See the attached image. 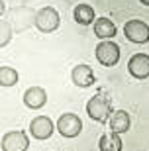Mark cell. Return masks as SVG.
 Returning <instances> with one entry per match:
<instances>
[{
	"label": "cell",
	"mask_w": 149,
	"mask_h": 151,
	"mask_svg": "<svg viewBox=\"0 0 149 151\" xmlns=\"http://www.w3.org/2000/svg\"><path fill=\"white\" fill-rule=\"evenodd\" d=\"M47 102V92H45L41 86H30L26 92H24V104L32 110H39V108L45 106Z\"/></svg>",
	"instance_id": "9"
},
{
	"label": "cell",
	"mask_w": 149,
	"mask_h": 151,
	"mask_svg": "<svg viewBox=\"0 0 149 151\" xmlns=\"http://www.w3.org/2000/svg\"><path fill=\"white\" fill-rule=\"evenodd\" d=\"M141 4H145V6H149V0H139Z\"/></svg>",
	"instance_id": "17"
},
{
	"label": "cell",
	"mask_w": 149,
	"mask_h": 151,
	"mask_svg": "<svg viewBox=\"0 0 149 151\" xmlns=\"http://www.w3.org/2000/svg\"><path fill=\"white\" fill-rule=\"evenodd\" d=\"M127 71L133 78H147L149 77V55L135 53L127 61Z\"/></svg>",
	"instance_id": "8"
},
{
	"label": "cell",
	"mask_w": 149,
	"mask_h": 151,
	"mask_svg": "<svg viewBox=\"0 0 149 151\" xmlns=\"http://www.w3.org/2000/svg\"><path fill=\"white\" fill-rule=\"evenodd\" d=\"M124 35L132 43H147L149 41V26L143 20H130L124 24Z\"/></svg>",
	"instance_id": "3"
},
{
	"label": "cell",
	"mask_w": 149,
	"mask_h": 151,
	"mask_svg": "<svg viewBox=\"0 0 149 151\" xmlns=\"http://www.w3.org/2000/svg\"><path fill=\"white\" fill-rule=\"evenodd\" d=\"M53 132H55V124L51 122V118H47V116L33 118L32 124H30V134H32V137H35L39 141L49 139L51 135H53Z\"/></svg>",
	"instance_id": "7"
},
{
	"label": "cell",
	"mask_w": 149,
	"mask_h": 151,
	"mask_svg": "<svg viewBox=\"0 0 149 151\" xmlns=\"http://www.w3.org/2000/svg\"><path fill=\"white\" fill-rule=\"evenodd\" d=\"M73 18H75V22L81 24V26H90V24L96 22L94 8L90 4H77L75 10H73Z\"/></svg>",
	"instance_id": "13"
},
{
	"label": "cell",
	"mask_w": 149,
	"mask_h": 151,
	"mask_svg": "<svg viewBox=\"0 0 149 151\" xmlns=\"http://www.w3.org/2000/svg\"><path fill=\"white\" fill-rule=\"evenodd\" d=\"M96 59L102 67H114L120 61V45L114 41H100L96 47Z\"/></svg>",
	"instance_id": "4"
},
{
	"label": "cell",
	"mask_w": 149,
	"mask_h": 151,
	"mask_svg": "<svg viewBox=\"0 0 149 151\" xmlns=\"http://www.w3.org/2000/svg\"><path fill=\"white\" fill-rule=\"evenodd\" d=\"M86 114L92 118L94 122H106V120L114 114V112H112L110 98L104 96V94L92 96V98L89 100V104H86Z\"/></svg>",
	"instance_id": "1"
},
{
	"label": "cell",
	"mask_w": 149,
	"mask_h": 151,
	"mask_svg": "<svg viewBox=\"0 0 149 151\" xmlns=\"http://www.w3.org/2000/svg\"><path fill=\"white\" fill-rule=\"evenodd\" d=\"M10 37H12V28H10V24L6 22V20H2V39H0V47L8 45Z\"/></svg>",
	"instance_id": "16"
},
{
	"label": "cell",
	"mask_w": 149,
	"mask_h": 151,
	"mask_svg": "<svg viewBox=\"0 0 149 151\" xmlns=\"http://www.w3.org/2000/svg\"><path fill=\"white\" fill-rule=\"evenodd\" d=\"M116 24L112 22L110 18H98L96 22H94V35L100 39H104V41H108V39H112L114 35H116Z\"/></svg>",
	"instance_id": "12"
},
{
	"label": "cell",
	"mask_w": 149,
	"mask_h": 151,
	"mask_svg": "<svg viewBox=\"0 0 149 151\" xmlns=\"http://www.w3.org/2000/svg\"><path fill=\"white\" fill-rule=\"evenodd\" d=\"M57 132L63 137H77L83 132V120L73 112H67L57 120Z\"/></svg>",
	"instance_id": "5"
},
{
	"label": "cell",
	"mask_w": 149,
	"mask_h": 151,
	"mask_svg": "<svg viewBox=\"0 0 149 151\" xmlns=\"http://www.w3.org/2000/svg\"><path fill=\"white\" fill-rule=\"evenodd\" d=\"M71 78H73V83L77 84V86H81V88L92 86V84L96 83V78H94V71L89 67V65H77V67L73 69Z\"/></svg>",
	"instance_id": "10"
},
{
	"label": "cell",
	"mask_w": 149,
	"mask_h": 151,
	"mask_svg": "<svg viewBox=\"0 0 149 151\" xmlns=\"http://www.w3.org/2000/svg\"><path fill=\"white\" fill-rule=\"evenodd\" d=\"M130 126H132V120L126 110H116L110 116V132H114V134H126V132H130Z\"/></svg>",
	"instance_id": "11"
},
{
	"label": "cell",
	"mask_w": 149,
	"mask_h": 151,
	"mask_svg": "<svg viewBox=\"0 0 149 151\" xmlns=\"http://www.w3.org/2000/svg\"><path fill=\"white\" fill-rule=\"evenodd\" d=\"M30 139L22 129H14L2 135V151H28Z\"/></svg>",
	"instance_id": "6"
},
{
	"label": "cell",
	"mask_w": 149,
	"mask_h": 151,
	"mask_svg": "<svg viewBox=\"0 0 149 151\" xmlns=\"http://www.w3.org/2000/svg\"><path fill=\"white\" fill-rule=\"evenodd\" d=\"M18 78H20V75H18V71L14 67L4 65V67L0 69V84L2 86H14L18 83Z\"/></svg>",
	"instance_id": "15"
},
{
	"label": "cell",
	"mask_w": 149,
	"mask_h": 151,
	"mask_svg": "<svg viewBox=\"0 0 149 151\" xmlns=\"http://www.w3.org/2000/svg\"><path fill=\"white\" fill-rule=\"evenodd\" d=\"M98 147H100V151H122L120 135L114 134V132L102 134V135H100V139H98Z\"/></svg>",
	"instance_id": "14"
},
{
	"label": "cell",
	"mask_w": 149,
	"mask_h": 151,
	"mask_svg": "<svg viewBox=\"0 0 149 151\" xmlns=\"http://www.w3.org/2000/svg\"><path fill=\"white\" fill-rule=\"evenodd\" d=\"M33 24H35V28H37L39 32H43V34H51V32H55V29L59 28L61 16H59V12H57L55 8L45 6V8H41V10L35 14Z\"/></svg>",
	"instance_id": "2"
}]
</instances>
